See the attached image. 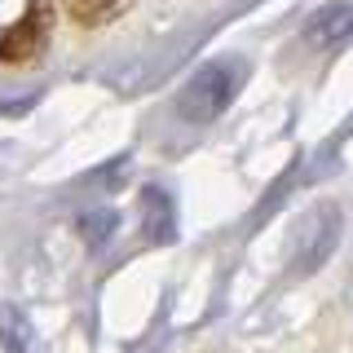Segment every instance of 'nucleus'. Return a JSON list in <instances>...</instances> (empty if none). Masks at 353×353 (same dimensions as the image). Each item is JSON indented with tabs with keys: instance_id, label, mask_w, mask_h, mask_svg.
I'll return each instance as SVG.
<instances>
[{
	"instance_id": "1",
	"label": "nucleus",
	"mask_w": 353,
	"mask_h": 353,
	"mask_svg": "<svg viewBox=\"0 0 353 353\" xmlns=\"http://www.w3.org/2000/svg\"><path fill=\"white\" fill-rule=\"evenodd\" d=\"M239 75H243L239 62H212V66H203V71L185 84V93H181V115L194 119V124L216 119L221 110L230 106V97H234Z\"/></svg>"
},
{
	"instance_id": "2",
	"label": "nucleus",
	"mask_w": 353,
	"mask_h": 353,
	"mask_svg": "<svg viewBox=\"0 0 353 353\" xmlns=\"http://www.w3.org/2000/svg\"><path fill=\"white\" fill-rule=\"evenodd\" d=\"M49 36H53V5L49 0H31L22 9V18L0 36V62H9V66L36 62L49 49Z\"/></svg>"
},
{
	"instance_id": "3",
	"label": "nucleus",
	"mask_w": 353,
	"mask_h": 353,
	"mask_svg": "<svg viewBox=\"0 0 353 353\" xmlns=\"http://www.w3.org/2000/svg\"><path fill=\"white\" fill-rule=\"evenodd\" d=\"M349 31H353V9L349 5H327V9H318V14L309 18L305 36H309V44L327 49V44H340Z\"/></svg>"
},
{
	"instance_id": "4",
	"label": "nucleus",
	"mask_w": 353,
	"mask_h": 353,
	"mask_svg": "<svg viewBox=\"0 0 353 353\" xmlns=\"http://www.w3.org/2000/svg\"><path fill=\"white\" fill-rule=\"evenodd\" d=\"M71 22H80V27H106V22H115L132 0H62Z\"/></svg>"
},
{
	"instance_id": "5",
	"label": "nucleus",
	"mask_w": 353,
	"mask_h": 353,
	"mask_svg": "<svg viewBox=\"0 0 353 353\" xmlns=\"http://www.w3.org/2000/svg\"><path fill=\"white\" fill-rule=\"evenodd\" d=\"M141 230H146L154 243L172 239V203H168L163 190H146V194H141Z\"/></svg>"
},
{
	"instance_id": "6",
	"label": "nucleus",
	"mask_w": 353,
	"mask_h": 353,
	"mask_svg": "<svg viewBox=\"0 0 353 353\" xmlns=\"http://www.w3.org/2000/svg\"><path fill=\"white\" fill-rule=\"evenodd\" d=\"M31 340H36V331H31L27 318H22L14 305H0V345L9 353H27Z\"/></svg>"
},
{
	"instance_id": "7",
	"label": "nucleus",
	"mask_w": 353,
	"mask_h": 353,
	"mask_svg": "<svg viewBox=\"0 0 353 353\" xmlns=\"http://www.w3.org/2000/svg\"><path fill=\"white\" fill-rule=\"evenodd\" d=\"M110 230H115V212H93V216H84V234H88V243H102V239H110Z\"/></svg>"
}]
</instances>
